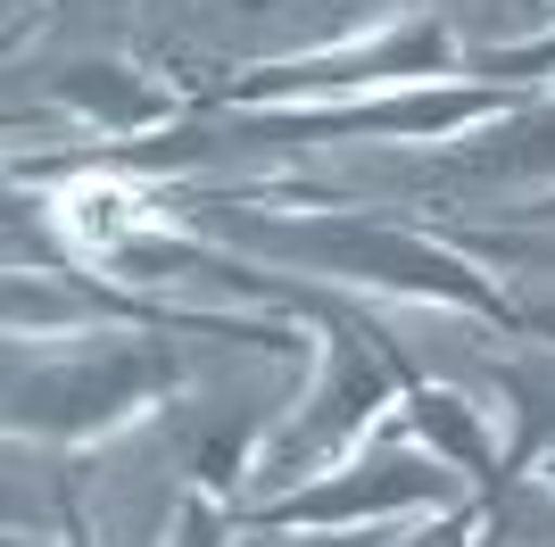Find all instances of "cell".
<instances>
[{
    "label": "cell",
    "instance_id": "1",
    "mask_svg": "<svg viewBox=\"0 0 555 547\" xmlns=\"http://www.w3.org/2000/svg\"><path fill=\"white\" fill-rule=\"evenodd\" d=\"M266 241L291 250V257H315V266H332V274H357V282H390V291H431V298H464V307H498L448 250H431V241H415V232H390V225H357V216H348V225H282V232H266Z\"/></svg>",
    "mask_w": 555,
    "mask_h": 547
},
{
    "label": "cell",
    "instance_id": "2",
    "mask_svg": "<svg viewBox=\"0 0 555 547\" xmlns=\"http://www.w3.org/2000/svg\"><path fill=\"white\" fill-rule=\"evenodd\" d=\"M150 382H158V365H150V357L59 365V373L17 382V423H42V432H92V423H108V415H125Z\"/></svg>",
    "mask_w": 555,
    "mask_h": 547
},
{
    "label": "cell",
    "instance_id": "3",
    "mask_svg": "<svg viewBox=\"0 0 555 547\" xmlns=\"http://www.w3.org/2000/svg\"><path fill=\"white\" fill-rule=\"evenodd\" d=\"M373 407V365L357 357V348H340V365H332V390H324V407H315V423L307 432H291L274 448V473H307V465H324V456H340V440L365 423Z\"/></svg>",
    "mask_w": 555,
    "mask_h": 547
},
{
    "label": "cell",
    "instance_id": "4",
    "mask_svg": "<svg viewBox=\"0 0 555 547\" xmlns=\"http://www.w3.org/2000/svg\"><path fill=\"white\" fill-rule=\"evenodd\" d=\"M415 498H448L440 465H406V456H390V465H373V481H348V489H315V498H291L282 506V523H299V514H315V523H332V514H357V506H415Z\"/></svg>",
    "mask_w": 555,
    "mask_h": 547
},
{
    "label": "cell",
    "instance_id": "5",
    "mask_svg": "<svg viewBox=\"0 0 555 547\" xmlns=\"http://www.w3.org/2000/svg\"><path fill=\"white\" fill-rule=\"evenodd\" d=\"M67 91L100 116V125H150V116H158V100H150V91L125 84V67H75Z\"/></svg>",
    "mask_w": 555,
    "mask_h": 547
},
{
    "label": "cell",
    "instance_id": "6",
    "mask_svg": "<svg viewBox=\"0 0 555 547\" xmlns=\"http://www.w3.org/2000/svg\"><path fill=\"white\" fill-rule=\"evenodd\" d=\"M473 166H481V175H555V109L531 116V125H514L506 141L473 150Z\"/></svg>",
    "mask_w": 555,
    "mask_h": 547
},
{
    "label": "cell",
    "instance_id": "7",
    "mask_svg": "<svg viewBox=\"0 0 555 547\" xmlns=\"http://www.w3.org/2000/svg\"><path fill=\"white\" fill-rule=\"evenodd\" d=\"M191 547H216V523H208V514H199V523H191Z\"/></svg>",
    "mask_w": 555,
    "mask_h": 547
},
{
    "label": "cell",
    "instance_id": "8",
    "mask_svg": "<svg viewBox=\"0 0 555 547\" xmlns=\"http://www.w3.org/2000/svg\"><path fill=\"white\" fill-rule=\"evenodd\" d=\"M547 481H555V448H547Z\"/></svg>",
    "mask_w": 555,
    "mask_h": 547
},
{
    "label": "cell",
    "instance_id": "9",
    "mask_svg": "<svg viewBox=\"0 0 555 547\" xmlns=\"http://www.w3.org/2000/svg\"><path fill=\"white\" fill-rule=\"evenodd\" d=\"M266 547H282V539H266Z\"/></svg>",
    "mask_w": 555,
    "mask_h": 547
}]
</instances>
